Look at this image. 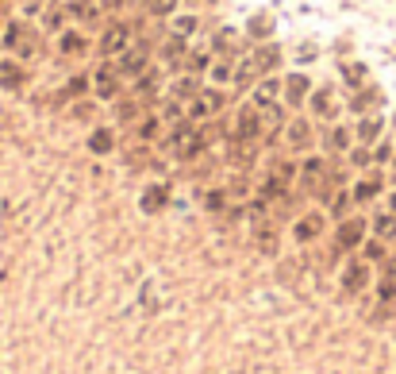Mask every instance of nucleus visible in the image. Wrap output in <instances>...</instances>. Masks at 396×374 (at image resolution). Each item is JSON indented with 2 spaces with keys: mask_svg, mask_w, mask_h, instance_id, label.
<instances>
[{
  "mask_svg": "<svg viewBox=\"0 0 396 374\" xmlns=\"http://www.w3.org/2000/svg\"><path fill=\"white\" fill-rule=\"evenodd\" d=\"M166 147L177 154V158H196L200 151H208V143H204L200 127H196L193 120H177L173 132L166 135Z\"/></svg>",
  "mask_w": 396,
  "mask_h": 374,
  "instance_id": "nucleus-1",
  "label": "nucleus"
},
{
  "mask_svg": "<svg viewBox=\"0 0 396 374\" xmlns=\"http://www.w3.org/2000/svg\"><path fill=\"white\" fill-rule=\"evenodd\" d=\"M366 232H369V220L366 216H343L339 232H335V251H354L366 243Z\"/></svg>",
  "mask_w": 396,
  "mask_h": 374,
  "instance_id": "nucleus-2",
  "label": "nucleus"
},
{
  "mask_svg": "<svg viewBox=\"0 0 396 374\" xmlns=\"http://www.w3.org/2000/svg\"><path fill=\"white\" fill-rule=\"evenodd\" d=\"M262 127H266V116H262V108H254V104H246V108H238L235 116V127H231V139H262Z\"/></svg>",
  "mask_w": 396,
  "mask_h": 374,
  "instance_id": "nucleus-3",
  "label": "nucleus"
},
{
  "mask_svg": "<svg viewBox=\"0 0 396 374\" xmlns=\"http://www.w3.org/2000/svg\"><path fill=\"white\" fill-rule=\"evenodd\" d=\"M115 74H120L123 81H139L146 74V43H131L127 51L120 54V62H115Z\"/></svg>",
  "mask_w": 396,
  "mask_h": 374,
  "instance_id": "nucleus-4",
  "label": "nucleus"
},
{
  "mask_svg": "<svg viewBox=\"0 0 396 374\" xmlns=\"http://www.w3.org/2000/svg\"><path fill=\"white\" fill-rule=\"evenodd\" d=\"M4 46L8 51H15V54H35L39 39H35V31H31L23 20H12L4 27Z\"/></svg>",
  "mask_w": 396,
  "mask_h": 374,
  "instance_id": "nucleus-5",
  "label": "nucleus"
},
{
  "mask_svg": "<svg viewBox=\"0 0 396 374\" xmlns=\"http://www.w3.org/2000/svg\"><path fill=\"white\" fill-rule=\"evenodd\" d=\"M369 282H373V270H369L366 258H354V263L343 266V289L346 294H362Z\"/></svg>",
  "mask_w": 396,
  "mask_h": 374,
  "instance_id": "nucleus-6",
  "label": "nucleus"
},
{
  "mask_svg": "<svg viewBox=\"0 0 396 374\" xmlns=\"http://www.w3.org/2000/svg\"><path fill=\"white\" fill-rule=\"evenodd\" d=\"M224 104H227V93L216 85V89H200L196 101L189 104V112H193V116H216V112H224Z\"/></svg>",
  "mask_w": 396,
  "mask_h": 374,
  "instance_id": "nucleus-7",
  "label": "nucleus"
},
{
  "mask_svg": "<svg viewBox=\"0 0 396 374\" xmlns=\"http://www.w3.org/2000/svg\"><path fill=\"white\" fill-rule=\"evenodd\" d=\"M131 46V27L127 23H112L108 31H104V39H101V54H123Z\"/></svg>",
  "mask_w": 396,
  "mask_h": 374,
  "instance_id": "nucleus-8",
  "label": "nucleus"
},
{
  "mask_svg": "<svg viewBox=\"0 0 396 374\" xmlns=\"http://www.w3.org/2000/svg\"><path fill=\"white\" fill-rule=\"evenodd\" d=\"M277 96H281V81L269 77V81H262V85L254 89L250 104H254V108H262V112H274V108H281V104H277Z\"/></svg>",
  "mask_w": 396,
  "mask_h": 374,
  "instance_id": "nucleus-9",
  "label": "nucleus"
},
{
  "mask_svg": "<svg viewBox=\"0 0 396 374\" xmlns=\"http://www.w3.org/2000/svg\"><path fill=\"white\" fill-rule=\"evenodd\" d=\"M327 174H331V170H327V158H316V154H312V158L300 166V189H312V193H316L319 182H324Z\"/></svg>",
  "mask_w": 396,
  "mask_h": 374,
  "instance_id": "nucleus-10",
  "label": "nucleus"
},
{
  "mask_svg": "<svg viewBox=\"0 0 396 374\" xmlns=\"http://www.w3.org/2000/svg\"><path fill=\"white\" fill-rule=\"evenodd\" d=\"M23 85H27V70H23L15 58H4V62H0V89H8V93H20Z\"/></svg>",
  "mask_w": 396,
  "mask_h": 374,
  "instance_id": "nucleus-11",
  "label": "nucleus"
},
{
  "mask_svg": "<svg viewBox=\"0 0 396 374\" xmlns=\"http://www.w3.org/2000/svg\"><path fill=\"white\" fill-rule=\"evenodd\" d=\"M120 74H115V66H101L93 74V96H104V101H108V96H115L120 93Z\"/></svg>",
  "mask_w": 396,
  "mask_h": 374,
  "instance_id": "nucleus-12",
  "label": "nucleus"
},
{
  "mask_svg": "<svg viewBox=\"0 0 396 374\" xmlns=\"http://www.w3.org/2000/svg\"><path fill=\"white\" fill-rule=\"evenodd\" d=\"M381 189H385V177H381V174H366L358 185H354V193H350V197L358 201V205H369V201H377V197H381Z\"/></svg>",
  "mask_w": 396,
  "mask_h": 374,
  "instance_id": "nucleus-13",
  "label": "nucleus"
},
{
  "mask_svg": "<svg viewBox=\"0 0 396 374\" xmlns=\"http://www.w3.org/2000/svg\"><path fill=\"white\" fill-rule=\"evenodd\" d=\"M254 70L258 74H274L277 66H281V46H274V43H262L258 51H254Z\"/></svg>",
  "mask_w": 396,
  "mask_h": 374,
  "instance_id": "nucleus-14",
  "label": "nucleus"
},
{
  "mask_svg": "<svg viewBox=\"0 0 396 374\" xmlns=\"http://www.w3.org/2000/svg\"><path fill=\"white\" fill-rule=\"evenodd\" d=\"M319 232H324V216H319V213H304L300 220H296V227H293L296 243H312Z\"/></svg>",
  "mask_w": 396,
  "mask_h": 374,
  "instance_id": "nucleus-15",
  "label": "nucleus"
},
{
  "mask_svg": "<svg viewBox=\"0 0 396 374\" xmlns=\"http://www.w3.org/2000/svg\"><path fill=\"white\" fill-rule=\"evenodd\" d=\"M308 96H312V81L304 74H288L285 77V101L288 104H304Z\"/></svg>",
  "mask_w": 396,
  "mask_h": 374,
  "instance_id": "nucleus-16",
  "label": "nucleus"
},
{
  "mask_svg": "<svg viewBox=\"0 0 396 374\" xmlns=\"http://www.w3.org/2000/svg\"><path fill=\"white\" fill-rule=\"evenodd\" d=\"M312 139H316V132H312V120H293V124H288V147L308 151Z\"/></svg>",
  "mask_w": 396,
  "mask_h": 374,
  "instance_id": "nucleus-17",
  "label": "nucleus"
},
{
  "mask_svg": "<svg viewBox=\"0 0 396 374\" xmlns=\"http://www.w3.org/2000/svg\"><path fill=\"white\" fill-rule=\"evenodd\" d=\"M65 8H70V15H73V20H81V23H96V20H101V12H104L96 0H70Z\"/></svg>",
  "mask_w": 396,
  "mask_h": 374,
  "instance_id": "nucleus-18",
  "label": "nucleus"
},
{
  "mask_svg": "<svg viewBox=\"0 0 396 374\" xmlns=\"http://www.w3.org/2000/svg\"><path fill=\"white\" fill-rule=\"evenodd\" d=\"M181 54H189V39L173 31V35L166 39V43H162V58L173 62V66H181Z\"/></svg>",
  "mask_w": 396,
  "mask_h": 374,
  "instance_id": "nucleus-19",
  "label": "nucleus"
},
{
  "mask_svg": "<svg viewBox=\"0 0 396 374\" xmlns=\"http://www.w3.org/2000/svg\"><path fill=\"white\" fill-rule=\"evenodd\" d=\"M335 108H339V104H335V93H331V89H316V93H312V112H316V116L331 120Z\"/></svg>",
  "mask_w": 396,
  "mask_h": 374,
  "instance_id": "nucleus-20",
  "label": "nucleus"
},
{
  "mask_svg": "<svg viewBox=\"0 0 396 374\" xmlns=\"http://www.w3.org/2000/svg\"><path fill=\"white\" fill-rule=\"evenodd\" d=\"M377 104H381V89H377V85L358 89V93L350 96V108L354 112H369V108H377Z\"/></svg>",
  "mask_w": 396,
  "mask_h": 374,
  "instance_id": "nucleus-21",
  "label": "nucleus"
},
{
  "mask_svg": "<svg viewBox=\"0 0 396 374\" xmlns=\"http://www.w3.org/2000/svg\"><path fill=\"white\" fill-rule=\"evenodd\" d=\"M254 154H258V143L254 139H231V162L246 166V162H254Z\"/></svg>",
  "mask_w": 396,
  "mask_h": 374,
  "instance_id": "nucleus-22",
  "label": "nucleus"
},
{
  "mask_svg": "<svg viewBox=\"0 0 396 374\" xmlns=\"http://www.w3.org/2000/svg\"><path fill=\"white\" fill-rule=\"evenodd\" d=\"M373 235L385 243H392L396 239V213H377L373 216Z\"/></svg>",
  "mask_w": 396,
  "mask_h": 374,
  "instance_id": "nucleus-23",
  "label": "nucleus"
},
{
  "mask_svg": "<svg viewBox=\"0 0 396 374\" xmlns=\"http://www.w3.org/2000/svg\"><path fill=\"white\" fill-rule=\"evenodd\" d=\"M196 93H200V89H196L193 74H189V77H177V81H173V101H181V104H193V101H196Z\"/></svg>",
  "mask_w": 396,
  "mask_h": 374,
  "instance_id": "nucleus-24",
  "label": "nucleus"
},
{
  "mask_svg": "<svg viewBox=\"0 0 396 374\" xmlns=\"http://www.w3.org/2000/svg\"><path fill=\"white\" fill-rule=\"evenodd\" d=\"M362 258H366V263H385V258H389V243L385 239H366L362 243Z\"/></svg>",
  "mask_w": 396,
  "mask_h": 374,
  "instance_id": "nucleus-25",
  "label": "nucleus"
},
{
  "mask_svg": "<svg viewBox=\"0 0 396 374\" xmlns=\"http://www.w3.org/2000/svg\"><path fill=\"white\" fill-rule=\"evenodd\" d=\"M181 66L189 70V74H200V70H208L212 62H208V46H193V51L185 54V62Z\"/></svg>",
  "mask_w": 396,
  "mask_h": 374,
  "instance_id": "nucleus-26",
  "label": "nucleus"
},
{
  "mask_svg": "<svg viewBox=\"0 0 396 374\" xmlns=\"http://www.w3.org/2000/svg\"><path fill=\"white\" fill-rule=\"evenodd\" d=\"M381 120H377V116H366V120H362V124H358V143H366V147H369V143H377V139H381Z\"/></svg>",
  "mask_w": 396,
  "mask_h": 374,
  "instance_id": "nucleus-27",
  "label": "nucleus"
},
{
  "mask_svg": "<svg viewBox=\"0 0 396 374\" xmlns=\"http://www.w3.org/2000/svg\"><path fill=\"white\" fill-rule=\"evenodd\" d=\"M166 201H170V189H166V185H151V189L143 193V208H146V213H158Z\"/></svg>",
  "mask_w": 396,
  "mask_h": 374,
  "instance_id": "nucleus-28",
  "label": "nucleus"
},
{
  "mask_svg": "<svg viewBox=\"0 0 396 374\" xmlns=\"http://www.w3.org/2000/svg\"><path fill=\"white\" fill-rule=\"evenodd\" d=\"M58 46H62V54H85L89 51V43H85L81 31H65V35L58 39Z\"/></svg>",
  "mask_w": 396,
  "mask_h": 374,
  "instance_id": "nucleus-29",
  "label": "nucleus"
},
{
  "mask_svg": "<svg viewBox=\"0 0 396 374\" xmlns=\"http://www.w3.org/2000/svg\"><path fill=\"white\" fill-rule=\"evenodd\" d=\"M135 93H139V101H151V96L158 93V70H146V74L135 81Z\"/></svg>",
  "mask_w": 396,
  "mask_h": 374,
  "instance_id": "nucleus-30",
  "label": "nucleus"
},
{
  "mask_svg": "<svg viewBox=\"0 0 396 374\" xmlns=\"http://www.w3.org/2000/svg\"><path fill=\"white\" fill-rule=\"evenodd\" d=\"M269 31H274V15H254V20L246 23V35H250V39H258V43L269 35Z\"/></svg>",
  "mask_w": 396,
  "mask_h": 374,
  "instance_id": "nucleus-31",
  "label": "nucleus"
},
{
  "mask_svg": "<svg viewBox=\"0 0 396 374\" xmlns=\"http://www.w3.org/2000/svg\"><path fill=\"white\" fill-rule=\"evenodd\" d=\"M162 127H166V120H162V116H146L143 124H139V139H143V143L158 139V135H162Z\"/></svg>",
  "mask_w": 396,
  "mask_h": 374,
  "instance_id": "nucleus-32",
  "label": "nucleus"
},
{
  "mask_svg": "<svg viewBox=\"0 0 396 374\" xmlns=\"http://www.w3.org/2000/svg\"><path fill=\"white\" fill-rule=\"evenodd\" d=\"M112 132H108V127H96V132L93 135H89V151H96V154H108L112 151Z\"/></svg>",
  "mask_w": 396,
  "mask_h": 374,
  "instance_id": "nucleus-33",
  "label": "nucleus"
},
{
  "mask_svg": "<svg viewBox=\"0 0 396 374\" xmlns=\"http://www.w3.org/2000/svg\"><path fill=\"white\" fill-rule=\"evenodd\" d=\"M235 77V62L231 58H216L212 62V81H216V85H224V81H231Z\"/></svg>",
  "mask_w": 396,
  "mask_h": 374,
  "instance_id": "nucleus-34",
  "label": "nucleus"
},
{
  "mask_svg": "<svg viewBox=\"0 0 396 374\" xmlns=\"http://www.w3.org/2000/svg\"><path fill=\"white\" fill-rule=\"evenodd\" d=\"M377 301H381V305H392L396 301V278L392 274H381V282H377Z\"/></svg>",
  "mask_w": 396,
  "mask_h": 374,
  "instance_id": "nucleus-35",
  "label": "nucleus"
},
{
  "mask_svg": "<svg viewBox=\"0 0 396 374\" xmlns=\"http://www.w3.org/2000/svg\"><path fill=\"white\" fill-rule=\"evenodd\" d=\"M327 147H331V151H346V147H350V127H331V132H327Z\"/></svg>",
  "mask_w": 396,
  "mask_h": 374,
  "instance_id": "nucleus-36",
  "label": "nucleus"
},
{
  "mask_svg": "<svg viewBox=\"0 0 396 374\" xmlns=\"http://www.w3.org/2000/svg\"><path fill=\"white\" fill-rule=\"evenodd\" d=\"M343 77H346V85H362V81H366V66H362V62H346Z\"/></svg>",
  "mask_w": 396,
  "mask_h": 374,
  "instance_id": "nucleus-37",
  "label": "nucleus"
},
{
  "mask_svg": "<svg viewBox=\"0 0 396 374\" xmlns=\"http://www.w3.org/2000/svg\"><path fill=\"white\" fill-rule=\"evenodd\" d=\"M204 205H208L212 213H224V208H227V193L224 189H208V193H204Z\"/></svg>",
  "mask_w": 396,
  "mask_h": 374,
  "instance_id": "nucleus-38",
  "label": "nucleus"
},
{
  "mask_svg": "<svg viewBox=\"0 0 396 374\" xmlns=\"http://www.w3.org/2000/svg\"><path fill=\"white\" fill-rule=\"evenodd\" d=\"M269 174H274V177H281V182L288 185V182H293L296 174H300V170H296L293 162H274V170H269Z\"/></svg>",
  "mask_w": 396,
  "mask_h": 374,
  "instance_id": "nucleus-39",
  "label": "nucleus"
},
{
  "mask_svg": "<svg viewBox=\"0 0 396 374\" xmlns=\"http://www.w3.org/2000/svg\"><path fill=\"white\" fill-rule=\"evenodd\" d=\"M235 46H238L235 31H231V27H227V31H219V39H216V51H227V54H231Z\"/></svg>",
  "mask_w": 396,
  "mask_h": 374,
  "instance_id": "nucleus-40",
  "label": "nucleus"
},
{
  "mask_svg": "<svg viewBox=\"0 0 396 374\" xmlns=\"http://www.w3.org/2000/svg\"><path fill=\"white\" fill-rule=\"evenodd\" d=\"M115 116L120 120H135L139 116V101H120L115 104Z\"/></svg>",
  "mask_w": 396,
  "mask_h": 374,
  "instance_id": "nucleus-41",
  "label": "nucleus"
},
{
  "mask_svg": "<svg viewBox=\"0 0 396 374\" xmlns=\"http://www.w3.org/2000/svg\"><path fill=\"white\" fill-rule=\"evenodd\" d=\"M350 162H354V166H362V170H366V166H369V162H373V151H369V147H366V143H362V147H358V151H350Z\"/></svg>",
  "mask_w": 396,
  "mask_h": 374,
  "instance_id": "nucleus-42",
  "label": "nucleus"
},
{
  "mask_svg": "<svg viewBox=\"0 0 396 374\" xmlns=\"http://www.w3.org/2000/svg\"><path fill=\"white\" fill-rule=\"evenodd\" d=\"M173 31H177V35H193V31H196V20H193V15H181V20L177 23H173Z\"/></svg>",
  "mask_w": 396,
  "mask_h": 374,
  "instance_id": "nucleus-43",
  "label": "nucleus"
},
{
  "mask_svg": "<svg viewBox=\"0 0 396 374\" xmlns=\"http://www.w3.org/2000/svg\"><path fill=\"white\" fill-rule=\"evenodd\" d=\"M227 197H238V201L250 197V185H246L243 177H235V182H231V189H227Z\"/></svg>",
  "mask_w": 396,
  "mask_h": 374,
  "instance_id": "nucleus-44",
  "label": "nucleus"
},
{
  "mask_svg": "<svg viewBox=\"0 0 396 374\" xmlns=\"http://www.w3.org/2000/svg\"><path fill=\"white\" fill-rule=\"evenodd\" d=\"M173 8H177V0H151V12L154 15H170Z\"/></svg>",
  "mask_w": 396,
  "mask_h": 374,
  "instance_id": "nucleus-45",
  "label": "nucleus"
},
{
  "mask_svg": "<svg viewBox=\"0 0 396 374\" xmlns=\"http://www.w3.org/2000/svg\"><path fill=\"white\" fill-rule=\"evenodd\" d=\"M392 143H377V151H373V162H392Z\"/></svg>",
  "mask_w": 396,
  "mask_h": 374,
  "instance_id": "nucleus-46",
  "label": "nucleus"
},
{
  "mask_svg": "<svg viewBox=\"0 0 396 374\" xmlns=\"http://www.w3.org/2000/svg\"><path fill=\"white\" fill-rule=\"evenodd\" d=\"M389 213H396V193H392V197H389Z\"/></svg>",
  "mask_w": 396,
  "mask_h": 374,
  "instance_id": "nucleus-47",
  "label": "nucleus"
},
{
  "mask_svg": "<svg viewBox=\"0 0 396 374\" xmlns=\"http://www.w3.org/2000/svg\"><path fill=\"white\" fill-rule=\"evenodd\" d=\"M27 4H31V8H39V4H43V0H27Z\"/></svg>",
  "mask_w": 396,
  "mask_h": 374,
  "instance_id": "nucleus-48",
  "label": "nucleus"
},
{
  "mask_svg": "<svg viewBox=\"0 0 396 374\" xmlns=\"http://www.w3.org/2000/svg\"><path fill=\"white\" fill-rule=\"evenodd\" d=\"M4 8H8V0H0V12H4Z\"/></svg>",
  "mask_w": 396,
  "mask_h": 374,
  "instance_id": "nucleus-49",
  "label": "nucleus"
},
{
  "mask_svg": "<svg viewBox=\"0 0 396 374\" xmlns=\"http://www.w3.org/2000/svg\"><path fill=\"white\" fill-rule=\"evenodd\" d=\"M131 4H146V0H131Z\"/></svg>",
  "mask_w": 396,
  "mask_h": 374,
  "instance_id": "nucleus-50",
  "label": "nucleus"
},
{
  "mask_svg": "<svg viewBox=\"0 0 396 374\" xmlns=\"http://www.w3.org/2000/svg\"><path fill=\"white\" fill-rule=\"evenodd\" d=\"M392 162H396V158H392Z\"/></svg>",
  "mask_w": 396,
  "mask_h": 374,
  "instance_id": "nucleus-51",
  "label": "nucleus"
}]
</instances>
